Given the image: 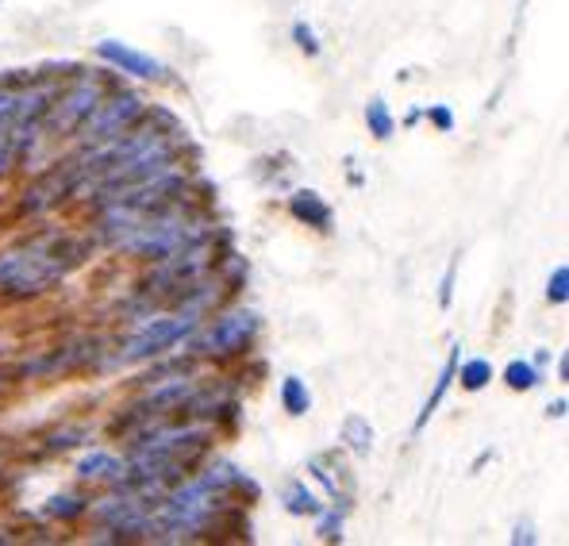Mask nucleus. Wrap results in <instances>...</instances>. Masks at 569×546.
Masks as SVG:
<instances>
[{
	"label": "nucleus",
	"instance_id": "1",
	"mask_svg": "<svg viewBox=\"0 0 569 546\" xmlns=\"http://www.w3.org/2000/svg\"><path fill=\"white\" fill-rule=\"evenodd\" d=\"M81 262V247L70 239H36L0 255V292L8 297H39Z\"/></svg>",
	"mask_w": 569,
	"mask_h": 546
},
{
	"label": "nucleus",
	"instance_id": "2",
	"mask_svg": "<svg viewBox=\"0 0 569 546\" xmlns=\"http://www.w3.org/2000/svg\"><path fill=\"white\" fill-rule=\"evenodd\" d=\"M216 500H220V493L197 477V482L181 485V489L162 504V527H166V532H173V535L204 532L208 519L216 516Z\"/></svg>",
	"mask_w": 569,
	"mask_h": 546
},
{
	"label": "nucleus",
	"instance_id": "3",
	"mask_svg": "<svg viewBox=\"0 0 569 546\" xmlns=\"http://www.w3.org/2000/svg\"><path fill=\"white\" fill-rule=\"evenodd\" d=\"M142 112H147V105H142L136 92H120V97H112V100H100L93 112L86 116V123H81V139H86L89 147H97V142L123 136L128 128H136Z\"/></svg>",
	"mask_w": 569,
	"mask_h": 546
},
{
	"label": "nucleus",
	"instance_id": "4",
	"mask_svg": "<svg viewBox=\"0 0 569 546\" xmlns=\"http://www.w3.org/2000/svg\"><path fill=\"white\" fill-rule=\"evenodd\" d=\"M100 97H104V86H100L97 78L73 81V86L62 92V100L47 108V116L39 123H43L50 136H66V131H73V128L86 123V116L100 105Z\"/></svg>",
	"mask_w": 569,
	"mask_h": 546
},
{
	"label": "nucleus",
	"instance_id": "5",
	"mask_svg": "<svg viewBox=\"0 0 569 546\" xmlns=\"http://www.w3.org/2000/svg\"><path fill=\"white\" fill-rule=\"evenodd\" d=\"M192 327H197V316H192V312L166 316V319H150V324L142 327V331H136L128 343H123L120 363H142V358L162 355L166 347H173L178 339H186Z\"/></svg>",
	"mask_w": 569,
	"mask_h": 546
},
{
	"label": "nucleus",
	"instance_id": "6",
	"mask_svg": "<svg viewBox=\"0 0 569 546\" xmlns=\"http://www.w3.org/2000/svg\"><path fill=\"white\" fill-rule=\"evenodd\" d=\"M254 331H258V316L247 312V308H239V312L220 316L212 327H208L204 350L208 355H239V350L254 339Z\"/></svg>",
	"mask_w": 569,
	"mask_h": 546
},
{
	"label": "nucleus",
	"instance_id": "7",
	"mask_svg": "<svg viewBox=\"0 0 569 546\" xmlns=\"http://www.w3.org/2000/svg\"><path fill=\"white\" fill-rule=\"evenodd\" d=\"M308 474H312L316 482H320L323 489L331 493L335 508H350V500H355V474H350L347 461H342L339 455L308 458Z\"/></svg>",
	"mask_w": 569,
	"mask_h": 546
},
{
	"label": "nucleus",
	"instance_id": "8",
	"mask_svg": "<svg viewBox=\"0 0 569 546\" xmlns=\"http://www.w3.org/2000/svg\"><path fill=\"white\" fill-rule=\"evenodd\" d=\"M78 185H81L78 162H66V166H58V170H50L47 178H39L36 185H31L23 208H28V212H47L50 205H58V200H62L70 189H78Z\"/></svg>",
	"mask_w": 569,
	"mask_h": 546
},
{
	"label": "nucleus",
	"instance_id": "9",
	"mask_svg": "<svg viewBox=\"0 0 569 546\" xmlns=\"http://www.w3.org/2000/svg\"><path fill=\"white\" fill-rule=\"evenodd\" d=\"M97 54L104 58V62H112L116 70L131 73V78H147V81L166 78V66L158 62V58L142 54V50L128 47V43H116V39H104V43H97Z\"/></svg>",
	"mask_w": 569,
	"mask_h": 546
},
{
	"label": "nucleus",
	"instance_id": "10",
	"mask_svg": "<svg viewBox=\"0 0 569 546\" xmlns=\"http://www.w3.org/2000/svg\"><path fill=\"white\" fill-rule=\"evenodd\" d=\"M97 516L104 524H112L116 532L123 535H139V532H150V512L147 504L139 497H112V500H100L97 504Z\"/></svg>",
	"mask_w": 569,
	"mask_h": 546
},
{
	"label": "nucleus",
	"instance_id": "11",
	"mask_svg": "<svg viewBox=\"0 0 569 546\" xmlns=\"http://www.w3.org/2000/svg\"><path fill=\"white\" fill-rule=\"evenodd\" d=\"M289 212L297 216L300 224H308V228H328L331 224V205L320 197V192L312 189H300L289 197Z\"/></svg>",
	"mask_w": 569,
	"mask_h": 546
},
{
	"label": "nucleus",
	"instance_id": "12",
	"mask_svg": "<svg viewBox=\"0 0 569 546\" xmlns=\"http://www.w3.org/2000/svg\"><path fill=\"white\" fill-rule=\"evenodd\" d=\"M455 369H458V347H450V355H447V363H442V374L435 377V389H431V397L423 400V411L416 416V431H423L427 427V419L435 416V408L442 405V397H447V389L455 385Z\"/></svg>",
	"mask_w": 569,
	"mask_h": 546
},
{
	"label": "nucleus",
	"instance_id": "13",
	"mask_svg": "<svg viewBox=\"0 0 569 546\" xmlns=\"http://www.w3.org/2000/svg\"><path fill=\"white\" fill-rule=\"evenodd\" d=\"M123 474H128V466L116 455H108V450H93V455L78 461L81 482H108V477H123Z\"/></svg>",
	"mask_w": 569,
	"mask_h": 546
},
{
	"label": "nucleus",
	"instance_id": "14",
	"mask_svg": "<svg viewBox=\"0 0 569 546\" xmlns=\"http://www.w3.org/2000/svg\"><path fill=\"white\" fill-rule=\"evenodd\" d=\"M189 397H192V381H186V377H173V381L158 385V389L142 400V408H181Z\"/></svg>",
	"mask_w": 569,
	"mask_h": 546
},
{
	"label": "nucleus",
	"instance_id": "15",
	"mask_svg": "<svg viewBox=\"0 0 569 546\" xmlns=\"http://www.w3.org/2000/svg\"><path fill=\"white\" fill-rule=\"evenodd\" d=\"M281 500H284V508L292 512V516H320V500H316V493L308 489L305 482H289L281 489Z\"/></svg>",
	"mask_w": 569,
	"mask_h": 546
},
{
	"label": "nucleus",
	"instance_id": "16",
	"mask_svg": "<svg viewBox=\"0 0 569 546\" xmlns=\"http://www.w3.org/2000/svg\"><path fill=\"white\" fill-rule=\"evenodd\" d=\"M342 439H347V447L355 450V455H370L373 450V427L370 419H362L355 411V416L342 419Z\"/></svg>",
	"mask_w": 569,
	"mask_h": 546
},
{
	"label": "nucleus",
	"instance_id": "17",
	"mask_svg": "<svg viewBox=\"0 0 569 546\" xmlns=\"http://www.w3.org/2000/svg\"><path fill=\"white\" fill-rule=\"evenodd\" d=\"M281 405L289 416H305L312 408V393H308V385L300 377H284L281 381Z\"/></svg>",
	"mask_w": 569,
	"mask_h": 546
},
{
	"label": "nucleus",
	"instance_id": "18",
	"mask_svg": "<svg viewBox=\"0 0 569 546\" xmlns=\"http://www.w3.org/2000/svg\"><path fill=\"white\" fill-rule=\"evenodd\" d=\"M455 381H462V389H470V393H481L485 385L492 381V366L485 363V358H470V363H462L455 369Z\"/></svg>",
	"mask_w": 569,
	"mask_h": 546
},
{
	"label": "nucleus",
	"instance_id": "19",
	"mask_svg": "<svg viewBox=\"0 0 569 546\" xmlns=\"http://www.w3.org/2000/svg\"><path fill=\"white\" fill-rule=\"evenodd\" d=\"M366 123H370L373 139H392V131H397V120H392L389 105H385L381 97H373L370 105H366Z\"/></svg>",
	"mask_w": 569,
	"mask_h": 546
},
{
	"label": "nucleus",
	"instance_id": "20",
	"mask_svg": "<svg viewBox=\"0 0 569 546\" xmlns=\"http://www.w3.org/2000/svg\"><path fill=\"white\" fill-rule=\"evenodd\" d=\"M505 381H508V389H516V393H527V389H535L539 385V369H535L531 363H508L505 369Z\"/></svg>",
	"mask_w": 569,
	"mask_h": 546
},
{
	"label": "nucleus",
	"instance_id": "21",
	"mask_svg": "<svg viewBox=\"0 0 569 546\" xmlns=\"http://www.w3.org/2000/svg\"><path fill=\"white\" fill-rule=\"evenodd\" d=\"M547 300L550 305H566L569 300V266H558L547 281Z\"/></svg>",
	"mask_w": 569,
	"mask_h": 546
},
{
	"label": "nucleus",
	"instance_id": "22",
	"mask_svg": "<svg viewBox=\"0 0 569 546\" xmlns=\"http://www.w3.org/2000/svg\"><path fill=\"white\" fill-rule=\"evenodd\" d=\"M81 512H86V500H81V497H54V500H50V508H47V516L73 519V516H81Z\"/></svg>",
	"mask_w": 569,
	"mask_h": 546
},
{
	"label": "nucleus",
	"instance_id": "23",
	"mask_svg": "<svg viewBox=\"0 0 569 546\" xmlns=\"http://www.w3.org/2000/svg\"><path fill=\"white\" fill-rule=\"evenodd\" d=\"M292 39H297V47L305 54H320V39H316V31L308 23H292Z\"/></svg>",
	"mask_w": 569,
	"mask_h": 546
},
{
	"label": "nucleus",
	"instance_id": "24",
	"mask_svg": "<svg viewBox=\"0 0 569 546\" xmlns=\"http://www.w3.org/2000/svg\"><path fill=\"white\" fill-rule=\"evenodd\" d=\"M320 539H328V543H339L342 539V516H339V508L328 512V516L320 512Z\"/></svg>",
	"mask_w": 569,
	"mask_h": 546
},
{
	"label": "nucleus",
	"instance_id": "25",
	"mask_svg": "<svg viewBox=\"0 0 569 546\" xmlns=\"http://www.w3.org/2000/svg\"><path fill=\"white\" fill-rule=\"evenodd\" d=\"M427 120H431L439 131H450V128H455V112H450L447 105H431V108H427Z\"/></svg>",
	"mask_w": 569,
	"mask_h": 546
},
{
	"label": "nucleus",
	"instance_id": "26",
	"mask_svg": "<svg viewBox=\"0 0 569 546\" xmlns=\"http://www.w3.org/2000/svg\"><path fill=\"white\" fill-rule=\"evenodd\" d=\"M455 274H458V255L450 258V266H447V277H442V289H439V305L447 308L450 300H455Z\"/></svg>",
	"mask_w": 569,
	"mask_h": 546
},
{
	"label": "nucleus",
	"instance_id": "27",
	"mask_svg": "<svg viewBox=\"0 0 569 546\" xmlns=\"http://www.w3.org/2000/svg\"><path fill=\"white\" fill-rule=\"evenodd\" d=\"M535 527L531 524H520V527H516V535H512V543H535Z\"/></svg>",
	"mask_w": 569,
	"mask_h": 546
},
{
	"label": "nucleus",
	"instance_id": "28",
	"mask_svg": "<svg viewBox=\"0 0 569 546\" xmlns=\"http://www.w3.org/2000/svg\"><path fill=\"white\" fill-rule=\"evenodd\" d=\"M550 416H566V400H555V405H550Z\"/></svg>",
	"mask_w": 569,
	"mask_h": 546
},
{
	"label": "nucleus",
	"instance_id": "29",
	"mask_svg": "<svg viewBox=\"0 0 569 546\" xmlns=\"http://www.w3.org/2000/svg\"><path fill=\"white\" fill-rule=\"evenodd\" d=\"M0 4H4V0H0Z\"/></svg>",
	"mask_w": 569,
	"mask_h": 546
}]
</instances>
